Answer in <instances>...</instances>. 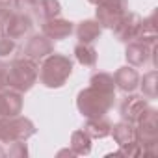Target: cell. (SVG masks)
Masks as SVG:
<instances>
[{"mask_svg": "<svg viewBox=\"0 0 158 158\" xmlns=\"http://www.w3.org/2000/svg\"><path fill=\"white\" fill-rule=\"evenodd\" d=\"M37 78H39V65L35 60L28 56L13 58L6 65V88L13 91L19 93L30 91L35 86Z\"/></svg>", "mask_w": 158, "mask_h": 158, "instance_id": "6da1fadb", "label": "cell"}, {"mask_svg": "<svg viewBox=\"0 0 158 158\" xmlns=\"http://www.w3.org/2000/svg\"><path fill=\"white\" fill-rule=\"evenodd\" d=\"M114 102H115V91L91 84L86 89H82L76 97V108L86 119L106 115L114 108Z\"/></svg>", "mask_w": 158, "mask_h": 158, "instance_id": "7a4b0ae2", "label": "cell"}, {"mask_svg": "<svg viewBox=\"0 0 158 158\" xmlns=\"http://www.w3.org/2000/svg\"><path fill=\"white\" fill-rule=\"evenodd\" d=\"M71 74H73V60L60 52L48 54L47 58H43V63L39 65V82L50 89L65 86Z\"/></svg>", "mask_w": 158, "mask_h": 158, "instance_id": "3957f363", "label": "cell"}, {"mask_svg": "<svg viewBox=\"0 0 158 158\" xmlns=\"http://www.w3.org/2000/svg\"><path fill=\"white\" fill-rule=\"evenodd\" d=\"M34 30V17L17 10H2L0 11V35L11 37L15 41L26 39Z\"/></svg>", "mask_w": 158, "mask_h": 158, "instance_id": "277c9868", "label": "cell"}, {"mask_svg": "<svg viewBox=\"0 0 158 158\" xmlns=\"http://www.w3.org/2000/svg\"><path fill=\"white\" fill-rule=\"evenodd\" d=\"M34 134H35V125L21 114L10 119H0V143L26 141Z\"/></svg>", "mask_w": 158, "mask_h": 158, "instance_id": "5b68a950", "label": "cell"}, {"mask_svg": "<svg viewBox=\"0 0 158 158\" xmlns=\"http://www.w3.org/2000/svg\"><path fill=\"white\" fill-rule=\"evenodd\" d=\"M128 11V0H101L97 4V23L101 28H114Z\"/></svg>", "mask_w": 158, "mask_h": 158, "instance_id": "8992f818", "label": "cell"}, {"mask_svg": "<svg viewBox=\"0 0 158 158\" xmlns=\"http://www.w3.org/2000/svg\"><path fill=\"white\" fill-rule=\"evenodd\" d=\"M134 125H136V139L141 143V147L158 141V112L154 108H149Z\"/></svg>", "mask_w": 158, "mask_h": 158, "instance_id": "52a82bcc", "label": "cell"}, {"mask_svg": "<svg viewBox=\"0 0 158 158\" xmlns=\"http://www.w3.org/2000/svg\"><path fill=\"white\" fill-rule=\"evenodd\" d=\"M112 30H114V35L117 41L130 43V41L138 39V35L141 32V17L134 11H127Z\"/></svg>", "mask_w": 158, "mask_h": 158, "instance_id": "ba28073f", "label": "cell"}, {"mask_svg": "<svg viewBox=\"0 0 158 158\" xmlns=\"http://www.w3.org/2000/svg\"><path fill=\"white\" fill-rule=\"evenodd\" d=\"M149 108H151L149 99L143 97V95H136V93L132 91L130 95H127V97L121 101V104H119V114H121L123 121L136 123Z\"/></svg>", "mask_w": 158, "mask_h": 158, "instance_id": "9c48e42d", "label": "cell"}, {"mask_svg": "<svg viewBox=\"0 0 158 158\" xmlns=\"http://www.w3.org/2000/svg\"><path fill=\"white\" fill-rule=\"evenodd\" d=\"M52 52H54V41L48 39V37L43 35V34H34V35H30L28 41H26L24 47H23V54L28 56V58H32V60H35V61L47 58V56L52 54Z\"/></svg>", "mask_w": 158, "mask_h": 158, "instance_id": "30bf717a", "label": "cell"}, {"mask_svg": "<svg viewBox=\"0 0 158 158\" xmlns=\"http://www.w3.org/2000/svg\"><path fill=\"white\" fill-rule=\"evenodd\" d=\"M156 43H147V41H139V39H134V41L127 43L125 58H127L128 65H132V67L147 65L151 56H152V47Z\"/></svg>", "mask_w": 158, "mask_h": 158, "instance_id": "8fae6325", "label": "cell"}, {"mask_svg": "<svg viewBox=\"0 0 158 158\" xmlns=\"http://www.w3.org/2000/svg\"><path fill=\"white\" fill-rule=\"evenodd\" d=\"M73 32H74V24L71 21H67V19H61V17L47 19V21L41 23V34L47 35L52 41H63Z\"/></svg>", "mask_w": 158, "mask_h": 158, "instance_id": "7c38bea8", "label": "cell"}, {"mask_svg": "<svg viewBox=\"0 0 158 158\" xmlns=\"http://www.w3.org/2000/svg\"><path fill=\"white\" fill-rule=\"evenodd\" d=\"M23 112V93L10 88L0 89V119H10Z\"/></svg>", "mask_w": 158, "mask_h": 158, "instance_id": "4fadbf2b", "label": "cell"}, {"mask_svg": "<svg viewBox=\"0 0 158 158\" xmlns=\"http://www.w3.org/2000/svg\"><path fill=\"white\" fill-rule=\"evenodd\" d=\"M112 76H114L115 88L121 89L123 93H132V91H136L138 86H139V73H138L136 67H132V65H123V67H119Z\"/></svg>", "mask_w": 158, "mask_h": 158, "instance_id": "5bb4252c", "label": "cell"}, {"mask_svg": "<svg viewBox=\"0 0 158 158\" xmlns=\"http://www.w3.org/2000/svg\"><path fill=\"white\" fill-rule=\"evenodd\" d=\"M84 130L88 132V136L93 139H102L106 136H110L112 132V121L106 117V115H101V117H88L86 125H84Z\"/></svg>", "mask_w": 158, "mask_h": 158, "instance_id": "9a60e30c", "label": "cell"}, {"mask_svg": "<svg viewBox=\"0 0 158 158\" xmlns=\"http://www.w3.org/2000/svg\"><path fill=\"white\" fill-rule=\"evenodd\" d=\"M74 32H76V37H78V41H80V43H91L93 45L101 37L102 28H101V24L97 21L86 19V21H82V23L76 24V30Z\"/></svg>", "mask_w": 158, "mask_h": 158, "instance_id": "2e32d148", "label": "cell"}, {"mask_svg": "<svg viewBox=\"0 0 158 158\" xmlns=\"http://www.w3.org/2000/svg\"><path fill=\"white\" fill-rule=\"evenodd\" d=\"M110 136H114V141L121 147L127 143L136 141V125L128 123V121H119L115 125H112V132Z\"/></svg>", "mask_w": 158, "mask_h": 158, "instance_id": "e0dca14e", "label": "cell"}, {"mask_svg": "<svg viewBox=\"0 0 158 158\" xmlns=\"http://www.w3.org/2000/svg\"><path fill=\"white\" fill-rule=\"evenodd\" d=\"M61 13V4L58 0H37L35 4V10H34V21H47V19H54V17H60Z\"/></svg>", "mask_w": 158, "mask_h": 158, "instance_id": "ac0fdd59", "label": "cell"}, {"mask_svg": "<svg viewBox=\"0 0 158 158\" xmlns=\"http://www.w3.org/2000/svg\"><path fill=\"white\" fill-rule=\"evenodd\" d=\"M71 151L76 156H86L91 152V138L88 136V132L82 130H74L71 134Z\"/></svg>", "mask_w": 158, "mask_h": 158, "instance_id": "d6986e66", "label": "cell"}, {"mask_svg": "<svg viewBox=\"0 0 158 158\" xmlns=\"http://www.w3.org/2000/svg\"><path fill=\"white\" fill-rule=\"evenodd\" d=\"M74 58L84 67H95L97 65V50L91 43H80L74 47Z\"/></svg>", "mask_w": 158, "mask_h": 158, "instance_id": "ffe728a7", "label": "cell"}, {"mask_svg": "<svg viewBox=\"0 0 158 158\" xmlns=\"http://www.w3.org/2000/svg\"><path fill=\"white\" fill-rule=\"evenodd\" d=\"M138 88H141V91H143V97H147L149 101L151 99H156V95H158V73H156V69H152V71H149L147 74H143V78H139V86Z\"/></svg>", "mask_w": 158, "mask_h": 158, "instance_id": "44dd1931", "label": "cell"}, {"mask_svg": "<svg viewBox=\"0 0 158 158\" xmlns=\"http://www.w3.org/2000/svg\"><path fill=\"white\" fill-rule=\"evenodd\" d=\"M0 156L10 158H23L28 156V147L24 141H11V143H0Z\"/></svg>", "mask_w": 158, "mask_h": 158, "instance_id": "7402d4cb", "label": "cell"}, {"mask_svg": "<svg viewBox=\"0 0 158 158\" xmlns=\"http://www.w3.org/2000/svg\"><path fill=\"white\" fill-rule=\"evenodd\" d=\"M89 84H91V86H99V88H104V89H112V91H115L114 76H112L110 73H104V71L93 73L91 78H89Z\"/></svg>", "mask_w": 158, "mask_h": 158, "instance_id": "603a6c76", "label": "cell"}, {"mask_svg": "<svg viewBox=\"0 0 158 158\" xmlns=\"http://www.w3.org/2000/svg\"><path fill=\"white\" fill-rule=\"evenodd\" d=\"M17 52V41L6 35H0V58H10Z\"/></svg>", "mask_w": 158, "mask_h": 158, "instance_id": "cb8c5ba5", "label": "cell"}, {"mask_svg": "<svg viewBox=\"0 0 158 158\" xmlns=\"http://www.w3.org/2000/svg\"><path fill=\"white\" fill-rule=\"evenodd\" d=\"M35 4H37V0H13V2H11V6H13L17 11L28 13V15H34Z\"/></svg>", "mask_w": 158, "mask_h": 158, "instance_id": "d4e9b609", "label": "cell"}, {"mask_svg": "<svg viewBox=\"0 0 158 158\" xmlns=\"http://www.w3.org/2000/svg\"><path fill=\"white\" fill-rule=\"evenodd\" d=\"M6 88V65L0 63V89Z\"/></svg>", "mask_w": 158, "mask_h": 158, "instance_id": "484cf974", "label": "cell"}, {"mask_svg": "<svg viewBox=\"0 0 158 158\" xmlns=\"http://www.w3.org/2000/svg\"><path fill=\"white\" fill-rule=\"evenodd\" d=\"M11 2H13V0H0V8L6 10V8H10V6H11Z\"/></svg>", "mask_w": 158, "mask_h": 158, "instance_id": "4316f807", "label": "cell"}, {"mask_svg": "<svg viewBox=\"0 0 158 158\" xmlns=\"http://www.w3.org/2000/svg\"><path fill=\"white\" fill-rule=\"evenodd\" d=\"M88 2H89V4H93V6H97V4L101 2V0H88Z\"/></svg>", "mask_w": 158, "mask_h": 158, "instance_id": "83f0119b", "label": "cell"}, {"mask_svg": "<svg viewBox=\"0 0 158 158\" xmlns=\"http://www.w3.org/2000/svg\"><path fill=\"white\" fill-rule=\"evenodd\" d=\"M0 11H2V8H0Z\"/></svg>", "mask_w": 158, "mask_h": 158, "instance_id": "f1b7e54d", "label": "cell"}]
</instances>
